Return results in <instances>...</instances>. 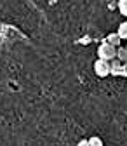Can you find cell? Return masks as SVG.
<instances>
[{
	"label": "cell",
	"mask_w": 127,
	"mask_h": 146,
	"mask_svg": "<svg viewBox=\"0 0 127 146\" xmlns=\"http://www.w3.org/2000/svg\"><path fill=\"white\" fill-rule=\"evenodd\" d=\"M98 56H99V59L112 61V59L117 58V47L112 45V44H108V42L104 40V42L99 45V49H98Z\"/></svg>",
	"instance_id": "cell-1"
},
{
	"label": "cell",
	"mask_w": 127,
	"mask_h": 146,
	"mask_svg": "<svg viewBox=\"0 0 127 146\" xmlns=\"http://www.w3.org/2000/svg\"><path fill=\"white\" fill-rule=\"evenodd\" d=\"M94 73L99 78H106L110 75V61H104V59H98L94 63Z\"/></svg>",
	"instance_id": "cell-2"
},
{
	"label": "cell",
	"mask_w": 127,
	"mask_h": 146,
	"mask_svg": "<svg viewBox=\"0 0 127 146\" xmlns=\"http://www.w3.org/2000/svg\"><path fill=\"white\" fill-rule=\"evenodd\" d=\"M110 75H113V77H122V61H118L117 58L110 61Z\"/></svg>",
	"instance_id": "cell-3"
},
{
	"label": "cell",
	"mask_w": 127,
	"mask_h": 146,
	"mask_svg": "<svg viewBox=\"0 0 127 146\" xmlns=\"http://www.w3.org/2000/svg\"><path fill=\"white\" fill-rule=\"evenodd\" d=\"M106 42H108V44H112V45H115V47H118V45H120V42H122V38H120V35L115 31V33L106 35Z\"/></svg>",
	"instance_id": "cell-4"
},
{
	"label": "cell",
	"mask_w": 127,
	"mask_h": 146,
	"mask_svg": "<svg viewBox=\"0 0 127 146\" xmlns=\"http://www.w3.org/2000/svg\"><path fill=\"white\" fill-rule=\"evenodd\" d=\"M117 33L120 35V38H122V40H127V21H124V23H120V26H118V30H117Z\"/></svg>",
	"instance_id": "cell-5"
},
{
	"label": "cell",
	"mask_w": 127,
	"mask_h": 146,
	"mask_svg": "<svg viewBox=\"0 0 127 146\" xmlns=\"http://www.w3.org/2000/svg\"><path fill=\"white\" fill-rule=\"evenodd\" d=\"M117 59H118V61H122V63H125V61H127V49H125V47L117 49Z\"/></svg>",
	"instance_id": "cell-6"
},
{
	"label": "cell",
	"mask_w": 127,
	"mask_h": 146,
	"mask_svg": "<svg viewBox=\"0 0 127 146\" xmlns=\"http://www.w3.org/2000/svg\"><path fill=\"white\" fill-rule=\"evenodd\" d=\"M89 146H104V144H103V139L101 137L92 136V137H89Z\"/></svg>",
	"instance_id": "cell-7"
},
{
	"label": "cell",
	"mask_w": 127,
	"mask_h": 146,
	"mask_svg": "<svg viewBox=\"0 0 127 146\" xmlns=\"http://www.w3.org/2000/svg\"><path fill=\"white\" fill-rule=\"evenodd\" d=\"M118 11L122 16L127 17V0H118Z\"/></svg>",
	"instance_id": "cell-8"
},
{
	"label": "cell",
	"mask_w": 127,
	"mask_h": 146,
	"mask_svg": "<svg viewBox=\"0 0 127 146\" xmlns=\"http://www.w3.org/2000/svg\"><path fill=\"white\" fill-rule=\"evenodd\" d=\"M122 77H125V78H127V61H125V63H122Z\"/></svg>",
	"instance_id": "cell-9"
},
{
	"label": "cell",
	"mask_w": 127,
	"mask_h": 146,
	"mask_svg": "<svg viewBox=\"0 0 127 146\" xmlns=\"http://www.w3.org/2000/svg\"><path fill=\"white\" fill-rule=\"evenodd\" d=\"M77 146H89V139H80Z\"/></svg>",
	"instance_id": "cell-10"
},
{
	"label": "cell",
	"mask_w": 127,
	"mask_h": 146,
	"mask_svg": "<svg viewBox=\"0 0 127 146\" xmlns=\"http://www.w3.org/2000/svg\"><path fill=\"white\" fill-rule=\"evenodd\" d=\"M125 49H127V45H125Z\"/></svg>",
	"instance_id": "cell-11"
}]
</instances>
